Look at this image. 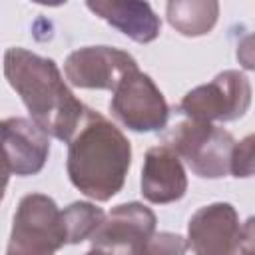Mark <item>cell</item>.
Here are the masks:
<instances>
[{
  "label": "cell",
  "instance_id": "cell-1",
  "mask_svg": "<svg viewBox=\"0 0 255 255\" xmlns=\"http://www.w3.org/2000/svg\"><path fill=\"white\" fill-rule=\"evenodd\" d=\"M131 143L100 112L86 108L68 141L66 169L72 185L94 201H110L126 183Z\"/></svg>",
  "mask_w": 255,
  "mask_h": 255
},
{
  "label": "cell",
  "instance_id": "cell-2",
  "mask_svg": "<svg viewBox=\"0 0 255 255\" xmlns=\"http://www.w3.org/2000/svg\"><path fill=\"white\" fill-rule=\"evenodd\" d=\"M4 76L22 98L30 120L48 135L68 143L86 106L68 88L58 64L14 46L4 52Z\"/></svg>",
  "mask_w": 255,
  "mask_h": 255
},
{
  "label": "cell",
  "instance_id": "cell-3",
  "mask_svg": "<svg viewBox=\"0 0 255 255\" xmlns=\"http://www.w3.org/2000/svg\"><path fill=\"white\" fill-rule=\"evenodd\" d=\"M163 145L183 159L195 175L219 179L231 169L235 139L227 129L215 124L185 120L167 131Z\"/></svg>",
  "mask_w": 255,
  "mask_h": 255
},
{
  "label": "cell",
  "instance_id": "cell-4",
  "mask_svg": "<svg viewBox=\"0 0 255 255\" xmlns=\"http://www.w3.org/2000/svg\"><path fill=\"white\" fill-rule=\"evenodd\" d=\"M66 245L62 211L46 193H28L14 213L6 255H54Z\"/></svg>",
  "mask_w": 255,
  "mask_h": 255
},
{
  "label": "cell",
  "instance_id": "cell-5",
  "mask_svg": "<svg viewBox=\"0 0 255 255\" xmlns=\"http://www.w3.org/2000/svg\"><path fill=\"white\" fill-rule=\"evenodd\" d=\"M251 106L249 78L239 70H223L211 82L189 90L177 110L195 122H235Z\"/></svg>",
  "mask_w": 255,
  "mask_h": 255
},
{
  "label": "cell",
  "instance_id": "cell-6",
  "mask_svg": "<svg viewBox=\"0 0 255 255\" xmlns=\"http://www.w3.org/2000/svg\"><path fill=\"white\" fill-rule=\"evenodd\" d=\"M253 235V217L241 223L231 203L215 201L189 217L185 241L193 255H237Z\"/></svg>",
  "mask_w": 255,
  "mask_h": 255
},
{
  "label": "cell",
  "instance_id": "cell-7",
  "mask_svg": "<svg viewBox=\"0 0 255 255\" xmlns=\"http://www.w3.org/2000/svg\"><path fill=\"white\" fill-rule=\"evenodd\" d=\"M110 112L124 128L137 133L161 131L169 120V106L163 94L139 68L126 74L116 86Z\"/></svg>",
  "mask_w": 255,
  "mask_h": 255
},
{
  "label": "cell",
  "instance_id": "cell-8",
  "mask_svg": "<svg viewBox=\"0 0 255 255\" xmlns=\"http://www.w3.org/2000/svg\"><path fill=\"white\" fill-rule=\"evenodd\" d=\"M155 213L139 201L120 203L92 233V247L110 255H137L155 233Z\"/></svg>",
  "mask_w": 255,
  "mask_h": 255
},
{
  "label": "cell",
  "instance_id": "cell-9",
  "mask_svg": "<svg viewBox=\"0 0 255 255\" xmlns=\"http://www.w3.org/2000/svg\"><path fill=\"white\" fill-rule=\"evenodd\" d=\"M137 70V62L126 50L114 46H86L74 50L64 64L66 80L82 90L114 92L122 78Z\"/></svg>",
  "mask_w": 255,
  "mask_h": 255
},
{
  "label": "cell",
  "instance_id": "cell-10",
  "mask_svg": "<svg viewBox=\"0 0 255 255\" xmlns=\"http://www.w3.org/2000/svg\"><path fill=\"white\" fill-rule=\"evenodd\" d=\"M0 149L10 173L36 175L50 155V135L32 120L8 118L0 122Z\"/></svg>",
  "mask_w": 255,
  "mask_h": 255
},
{
  "label": "cell",
  "instance_id": "cell-11",
  "mask_svg": "<svg viewBox=\"0 0 255 255\" xmlns=\"http://www.w3.org/2000/svg\"><path fill=\"white\" fill-rule=\"evenodd\" d=\"M141 195L149 203H173L187 191V175L181 159L167 147L155 145L145 151L141 167Z\"/></svg>",
  "mask_w": 255,
  "mask_h": 255
},
{
  "label": "cell",
  "instance_id": "cell-12",
  "mask_svg": "<svg viewBox=\"0 0 255 255\" xmlns=\"http://www.w3.org/2000/svg\"><path fill=\"white\" fill-rule=\"evenodd\" d=\"M88 10L137 44L153 42L161 32V20L147 2L137 0H90Z\"/></svg>",
  "mask_w": 255,
  "mask_h": 255
},
{
  "label": "cell",
  "instance_id": "cell-13",
  "mask_svg": "<svg viewBox=\"0 0 255 255\" xmlns=\"http://www.w3.org/2000/svg\"><path fill=\"white\" fill-rule=\"evenodd\" d=\"M165 16L171 28L187 38L205 36L213 30L219 16L215 0H173L165 6Z\"/></svg>",
  "mask_w": 255,
  "mask_h": 255
},
{
  "label": "cell",
  "instance_id": "cell-14",
  "mask_svg": "<svg viewBox=\"0 0 255 255\" xmlns=\"http://www.w3.org/2000/svg\"><path fill=\"white\" fill-rule=\"evenodd\" d=\"M106 213L88 201H74L62 211V225L68 245H78L92 237V233L100 227Z\"/></svg>",
  "mask_w": 255,
  "mask_h": 255
},
{
  "label": "cell",
  "instance_id": "cell-15",
  "mask_svg": "<svg viewBox=\"0 0 255 255\" xmlns=\"http://www.w3.org/2000/svg\"><path fill=\"white\" fill-rule=\"evenodd\" d=\"M187 253V241L169 231L153 233V237L145 243V247L137 255H185Z\"/></svg>",
  "mask_w": 255,
  "mask_h": 255
},
{
  "label": "cell",
  "instance_id": "cell-16",
  "mask_svg": "<svg viewBox=\"0 0 255 255\" xmlns=\"http://www.w3.org/2000/svg\"><path fill=\"white\" fill-rule=\"evenodd\" d=\"M229 173H233L235 177H249L253 173V135L235 141Z\"/></svg>",
  "mask_w": 255,
  "mask_h": 255
},
{
  "label": "cell",
  "instance_id": "cell-17",
  "mask_svg": "<svg viewBox=\"0 0 255 255\" xmlns=\"http://www.w3.org/2000/svg\"><path fill=\"white\" fill-rule=\"evenodd\" d=\"M8 177H10L8 165H6L4 161H0V201L4 199V193H6V185H8Z\"/></svg>",
  "mask_w": 255,
  "mask_h": 255
},
{
  "label": "cell",
  "instance_id": "cell-18",
  "mask_svg": "<svg viewBox=\"0 0 255 255\" xmlns=\"http://www.w3.org/2000/svg\"><path fill=\"white\" fill-rule=\"evenodd\" d=\"M237 255H255V235L253 237H249L245 243H243V247L239 249V253Z\"/></svg>",
  "mask_w": 255,
  "mask_h": 255
},
{
  "label": "cell",
  "instance_id": "cell-19",
  "mask_svg": "<svg viewBox=\"0 0 255 255\" xmlns=\"http://www.w3.org/2000/svg\"><path fill=\"white\" fill-rule=\"evenodd\" d=\"M84 255H110L108 251H104V249H98V247H92L88 253H84Z\"/></svg>",
  "mask_w": 255,
  "mask_h": 255
},
{
  "label": "cell",
  "instance_id": "cell-20",
  "mask_svg": "<svg viewBox=\"0 0 255 255\" xmlns=\"http://www.w3.org/2000/svg\"><path fill=\"white\" fill-rule=\"evenodd\" d=\"M0 161H4V155H2V149H0ZM6 163V161H4Z\"/></svg>",
  "mask_w": 255,
  "mask_h": 255
}]
</instances>
